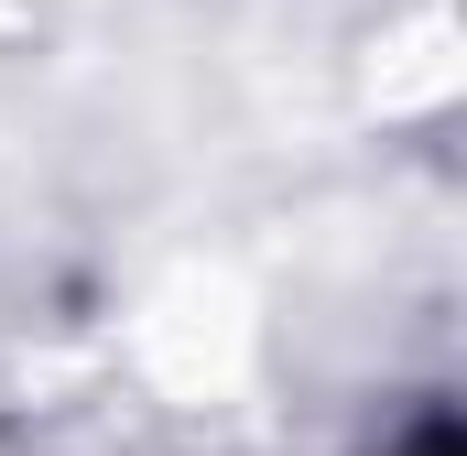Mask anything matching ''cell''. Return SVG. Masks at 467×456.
I'll return each instance as SVG.
<instances>
[{
	"label": "cell",
	"instance_id": "1",
	"mask_svg": "<svg viewBox=\"0 0 467 456\" xmlns=\"http://www.w3.org/2000/svg\"><path fill=\"white\" fill-rule=\"evenodd\" d=\"M391 456H467V446H457V424H446V413H424V424H413Z\"/></svg>",
	"mask_w": 467,
	"mask_h": 456
}]
</instances>
